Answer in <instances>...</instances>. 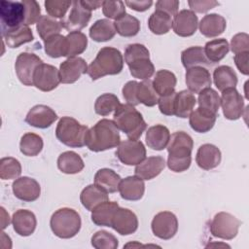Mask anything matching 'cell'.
<instances>
[{"instance_id":"obj_1","label":"cell","mask_w":249,"mask_h":249,"mask_svg":"<svg viewBox=\"0 0 249 249\" xmlns=\"http://www.w3.org/2000/svg\"><path fill=\"white\" fill-rule=\"evenodd\" d=\"M193 138L184 131H176L170 135L167 144V166L173 172L186 171L192 162Z\"/></svg>"},{"instance_id":"obj_2","label":"cell","mask_w":249,"mask_h":249,"mask_svg":"<svg viewBox=\"0 0 249 249\" xmlns=\"http://www.w3.org/2000/svg\"><path fill=\"white\" fill-rule=\"evenodd\" d=\"M121 142L119 128L108 119L98 121L89 128L86 135V146L92 152H102L115 147Z\"/></svg>"},{"instance_id":"obj_3","label":"cell","mask_w":249,"mask_h":249,"mask_svg":"<svg viewBox=\"0 0 249 249\" xmlns=\"http://www.w3.org/2000/svg\"><path fill=\"white\" fill-rule=\"evenodd\" d=\"M124 68L122 53L113 47H104L97 53L95 58L88 66V75L92 81L107 75H117Z\"/></svg>"},{"instance_id":"obj_4","label":"cell","mask_w":249,"mask_h":249,"mask_svg":"<svg viewBox=\"0 0 249 249\" xmlns=\"http://www.w3.org/2000/svg\"><path fill=\"white\" fill-rule=\"evenodd\" d=\"M113 122L128 139L132 140H138L147 128V124L141 113L137 111L134 106L127 103L120 104V106L115 110Z\"/></svg>"},{"instance_id":"obj_5","label":"cell","mask_w":249,"mask_h":249,"mask_svg":"<svg viewBox=\"0 0 249 249\" xmlns=\"http://www.w3.org/2000/svg\"><path fill=\"white\" fill-rule=\"evenodd\" d=\"M82 221L79 213L68 207L57 209L51 217L50 226L54 235L67 239L74 237L81 229Z\"/></svg>"},{"instance_id":"obj_6","label":"cell","mask_w":249,"mask_h":249,"mask_svg":"<svg viewBox=\"0 0 249 249\" xmlns=\"http://www.w3.org/2000/svg\"><path fill=\"white\" fill-rule=\"evenodd\" d=\"M87 125L81 124L72 117H62L56 125L55 136L64 145L72 148H81L86 145Z\"/></svg>"},{"instance_id":"obj_7","label":"cell","mask_w":249,"mask_h":249,"mask_svg":"<svg viewBox=\"0 0 249 249\" xmlns=\"http://www.w3.org/2000/svg\"><path fill=\"white\" fill-rule=\"evenodd\" d=\"M240 221L228 212L217 213L210 222L209 230L213 236L231 240L233 239L238 232Z\"/></svg>"},{"instance_id":"obj_8","label":"cell","mask_w":249,"mask_h":249,"mask_svg":"<svg viewBox=\"0 0 249 249\" xmlns=\"http://www.w3.org/2000/svg\"><path fill=\"white\" fill-rule=\"evenodd\" d=\"M25 18V7L22 1L0 2L1 30L12 29L23 24Z\"/></svg>"},{"instance_id":"obj_9","label":"cell","mask_w":249,"mask_h":249,"mask_svg":"<svg viewBox=\"0 0 249 249\" xmlns=\"http://www.w3.org/2000/svg\"><path fill=\"white\" fill-rule=\"evenodd\" d=\"M116 155L125 165H137L146 159V148L139 140H124L120 142Z\"/></svg>"},{"instance_id":"obj_10","label":"cell","mask_w":249,"mask_h":249,"mask_svg":"<svg viewBox=\"0 0 249 249\" xmlns=\"http://www.w3.org/2000/svg\"><path fill=\"white\" fill-rule=\"evenodd\" d=\"M42 59L32 53H20L15 62L16 74L24 86H33V74L37 66L42 64Z\"/></svg>"},{"instance_id":"obj_11","label":"cell","mask_w":249,"mask_h":249,"mask_svg":"<svg viewBox=\"0 0 249 249\" xmlns=\"http://www.w3.org/2000/svg\"><path fill=\"white\" fill-rule=\"evenodd\" d=\"M151 229L155 236L168 240L172 238L178 231L177 217L170 211L159 212L152 220Z\"/></svg>"},{"instance_id":"obj_12","label":"cell","mask_w":249,"mask_h":249,"mask_svg":"<svg viewBox=\"0 0 249 249\" xmlns=\"http://www.w3.org/2000/svg\"><path fill=\"white\" fill-rule=\"evenodd\" d=\"M220 99V106L222 107L223 114L226 119L235 121L243 115L244 100L235 88L223 90Z\"/></svg>"},{"instance_id":"obj_13","label":"cell","mask_w":249,"mask_h":249,"mask_svg":"<svg viewBox=\"0 0 249 249\" xmlns=\"http://www.w3.org/2000/svg\"><path fill=\"white\" fill-rule=\"evenodd\" d=\"M60 82L59 70L53 65L42 63L34 71L33 86L42 91L54 89Z\"/></svg>"},{"instance_id":"obj_14","label":"cell","mask_w":249,"mask_h":249,"mask_svg":"<svg viewBox=\"0 0 249 249\" xmlns=\"http://www.w3.org/2000/svg\"><path fill=\"white\" fill-rule=\"evenodd\" d=\"M111 228L122 235H129L138 229V219L128 208L118 207L111 221Z\"/></svg>"},{"instance_id":"obj_15","label":"cell","mask_w":249,"mask_h":249,"mask_svg":"<svg viewBox=\"0 0 249 249\" xmlns=\"http://www.w3.org/2000/svg\"><path fill=\"white\" fill-rule=\"evenodd\" d=\"M91 18V11L84 7L81 1H73L71 11L67 18L62 19V27L67 31L76 32L86 27Z\"/></svg>"},{"instance_id":"obj_16","label":"cell","mask_w":249,"mask_h":249,"mask_svg":"<svg viewBox=\"0 0 249 249\" xmlns=\"http://www.w3.org/2000/svg\"><path fill=\"white\" fill-rule=\"evenodd\" d=\"M87 71L88 65L84 58L79 56L68 57L59 66L60 82L62 84H73Z\"/></svg>"},{"instance_id":"obj_17","label":"cell","mask_w":249,"mask_h":249,"mask_svg":"<svg viewBox=\"0 0 249 249\" xmlns=\"http://www.w3.org/2000/svg\"><path fill=\"white\" fill-rule=\"evenodd\" d=\"M198 26L197 16L192 10H181L172 18V29L181 37L194 35Z\"/></svg>"},{"instance_id":"obj_18","label":"cell","mask_w":249,"mask_h":249,"mask_svg":"<svg viewBox=\"0 0 249 249\" xmlns=\"http://www.w3.org/2000/svg\"><path fill=\"white\" fill-rule=\"evenodd\" d=\"M12 190L17 198L27 202L38 199L41 194L39 183L35 179L27 176L16 179L12 184Z\"/></svg>"},{"instance_id":"obj_19","label":"cell","mask_w":249,"mask_h":249,"mask_svg":"<svg viewBox=\"0 0 249 249\" xmlns=\"http://www.w3.org/2000/svg\"><path fill=\"white\" fill-rule=\"evenodd\" d=\"M57 120L56 113L49 106L39 104L33 106L25 117V122L37 128H47Z\"/></svg>"},{"instance_id":"obj_20","label":"cell","mask_w":249,"mask_h":249,"mask_svg":"<svg viewBox=\"0 0 249 249\" xmlns=\"http://www.w3.org/2000/svg\"><path fill=\"white\" fill-rule=\"evenodd\" d=\"M185 77L186 85L193 93H199L204 89L210 88L212 83L210 72L203 66H195L187 69Z\"/></svg>"},{"instance_id":"obj_21","label":"cell","mask_w":249,"mask_h":249,"mask_svg":"<svg viewBox=\"0 0 249 249\" xmlns=\"http://www.w3.org/2000/svg\"><path fill=\"white\" fill-rule=\"evenodd\" d=\"M14 231L20 236L31 235L37 226L36 216L27 209L17 210L12 217Z\"/></svg>"},{"instance_id":"obj_22","label":"cell","mask_w":249,"mask_h":249,"mask_svg":"<svg viewBox=\"0 0 249 249\" xmlns=\"http://www.w3.org/2000/svg\"><path fill=\"white\" fill-rule=\"evenodd\" d=\"M119 192L122 198L125 200H139L145 192L144 180L138 176H127L122 179L119 185Z\"/></svg>"},{"instance_id":"obj_23","label":"cell","mask_w":249,"mask_h":249,"mask_svg":"<svg viewBox=\"0 0 249 249\" xmlns=\"http://www.w3.org/2000/svg\"><path fill=\"white\" fill-rule=\"evenodd\" d=\"M221 151L213 144L201 145L196 156V161L197 165L204 170H210L217 167L221 162Z\"/></svg>"},{"instance_id":"obj_24","label":"cell","mask_w":249,"mask_h":249,"mask_svg":"<svg viewBox=\"0 0 249 249\" xmlns=\"http://www.w3.org/2000/svg\"><path fill=\"white\" fill-rule=\"evenodd\" d=\"M165 167V160L160 156H153L146 158L143 161L136 165L134 173L143 180H151L157 177Z\"/></svg>"},{"instance_id":"obj_25","label":"cell","mask_w":249,"mask_h":249,"mask_svg":"<svg viewBox=\"0 0 249 249\" xmlns=\"http://www.w3.org/2000/svg\"><path fill=\"white\" fill-rule=\"evenodd\" d=\"M1 31L3 41L9 48L12 49L18 48L25 43L33 41L34 39L32 30L29 28V26L24 24H21L12 29H6Z\"/></svg>"},{"instance_id":"obj_26","label":"cell","mask_w":249,"mask_h":249,"mask_svg":"<svg viewBox=\"0 0 249 249\" xmlns=\"http://www.w3.org/2000/svg\"><path fill=\"white\" fill-rule=\"evenodd\" d=\"M227 26V21L224 17L218 14L205 15L200 22L198 28L200 33L208 38H213L221 35Z\"/></svg>"},{"instance_id":"obj_27","label":"cell","mask_w":249,"mask_h":249,"mask_svg":"<svg viewBox=\"0 0 249 249\" xmlns=\"http://www.w3.org/2000/svg\"><path fill=\"white\" fill-rule=\"evenodd\" d=\"M169 139V129L163 124H156L149 127L145 136L148 147L156 151H161L166 148Z\"/></svg>"},{"instance_id":"obj_28","label":"cell","mask_w":249,"mask_h":249,"mask_svg":"<svg viewBox=\"0 0 249 249\" xmlns=\"http://www.w3.org/2000/svg\"><path fill=\"white\" fill-rule=\"evenodd\" d=\"M80 200L87 210L92 211L93 208L100 203L109 200V197L106 192L98 188L95 184H90L84 188L81 192Z\"/></svg>"},{"instance_id":"obj_29","label":"cell","mask_w":249,"mask_h":249,"mask_svg":"<svg viewBox=\"0 0 249 249\" xmlns=\"http://www.w3.org/2000/svg\"><path fill=\"white\" fill-rule=\"evenodd\" d=\"M176 83L177 79L174 73L166 69L159 70L156 73L154 80L152 81L153 88L156 90L157 94L160 96L167 95L175 91Z\"/></svg>"},{"instance_id":"obj_30","label":"cell","mask_w":249,"mask_h":249,"mask_svg":"<svg viewBox=\"0 0 249 249\" xmlns=\"http://www.w3.org/2000/svg\"><path fill=\"white\" fill-rule=\"evenodd\" d=\"M121 180V176L110 168H101L94 175V184L107 194L119 191Z\"/></svg>"},{"instance_id":"obj_31","label":"cell","mask_w":249,"mask_h":249,"mask_svg":"<svg viewBox=\"0 0 249 249\" xmlns=\"http://www.w3.org/2000/svg\"><path fill=\"white\" fill-rule=\"evenodd\" d=\"M216 118L217 115H212L200 108H197L190 114L189 124L193 130L199 133H205L212 129L215 124Z\"/></svg>"},{"instance_id":"obj_32","label":"cell","mask_w":249,"mask_h":249,"mask_svg":"<svg viewBox=\"0 0 249 249\" xmlns=\"http://www.w3.org/2000/svg\"><path fill=\"white\" fill-rule=\"evenodd\" d=\"M57 167L62 173L76 174L84 169L85 163L80 155L73 151H66L59 155Z\"/></svg>"},{"instance_id":"obj_33","label":"cell","mask_w":249,"mask_h":249,"mask_svg":"<svg viewBox=\"0 0 249 249\" xmlns=\"http://www.w3.org/2000/svg\"><path fill=\"white\" fill-rule=\"evenodd\" d=\"M196 104V99L194 93L189 89L176 92L174 101V115L178 118L185 119L189 117L190 114L194 111Z\"/></svg>"},{"instance_id":"obj_34","label":"cell","mask_w":249,"mask_h":249,"mask_svg":"<svg viewBox=\"0 0 249 249\" xmlns=\"http://www.w3.org/2000/svg\"><path fill=\"white\" fill-rule=\"evenodd\" d=\"M213 82L216 88L220 91H223L227 89L236 87L237 76L231 67L228 65H221L214 69Z\"/></svg>"},{"instance_id":"obj_35","label":"cell","mask_w":249,"mask_h":249,"mask_svg":"<svg viewBox=\"0 0 249 249\" xmlns=\"http://www.w3.org/2000/svg\"><path fill=\"white\" fill-rule=\"evenodd\" d=\"M119 204L116 201H105L97 205L91 211V221L102 227H111V221Z\"/></svg>"},{"instance_id":"obj_36","label":"cell","mask_w":249,"mask_h":249,"mask_svg":"<svg viewBox=\"0 0 249 249\" xmlns=\"http://www.w3.org/2000/svg\"><path fill=\"white\" fill-rule=\"evenodd\" d=\"M114 22L108 18H101L96 20L89 28V37L95 42H106L116 34Z\"/></svg>"},{"instance_id":"obj_37","label":"cell","mask_w":249,"mask_h":249,"mask_svg":"<svg viewBox=\"0 0 249 249\" xmlns=\"http://www.w3.org/2000/svg\"><path fill=\"white\" fill-rule=\"evenodd\" d=\"M181 61L186 69L210 64L209 60L205 56L203 48L200 46H194L184 50L181 53Z\"/></svg>"},{"instance_id":"obj_38","label":"cell","mask_w":249,"mask_h":249,"mask_svg":"<svg viewBox=\"0 0 249 249\" xmlns=\"http://www.w3.org/2000/svg\"><path fill=\"white\" fill-rule=\"evenodd\" d=\"M205 56L210 63L221 61L229 53L230 45L224 38L214 39L207 42L203 48Z\"/></svg>"},{"instance_id":"obj_39","label":"cell","mask_w":249,"mask_h":249,"mask_svg":"<svg viewBox=\"0 0 249 249\" xmlns=\"http://www.w3.org/2000/svg\"><path fill=\"white\" fill-rule=\"evenodd\" d=\"M148 26L156 35L166 34L172 27V17L164 12L155 10L148 19Z\"/></svg>"},{"instance_id":"obj_40","label":"cell","mask_w":249,"mask_h":249,"mask_svg":"<svg viewBox=\"0 0 249 249\" xmlns=\"http://www.w3.org/2000/svg\"><path fill=\"white\" fill-rule=\"evenodd\" d=\"M197 102L198 108L212 115H217L218 110L220 108L221 99L218 92L215 89L207 88L198 93Z\"/></svg>"},{"instance_id":"obj_41","label":"cell","mask_w":249,"mask_h":249,"mask_svg":"<svg viewBox=\"0 0 249 249\" xmlns=\"http://www.w3.org/2000/svg\"><path fill=\"white\" fill-rule=\"evenodd\" d=\"M43 146L44 143L42 137L36 133L27 132L24 133L20 138L19 150L21 154L26 157H35L39 155L43 149Z\"/></svg>"},{"instance_id":"obj_42","label":"cell","mask_w":249,"mask_h":249,"mask_svg":"<svg viewBox=\"0 0 249 249\" xmlns=\"http://www.w3.org/2000/svg\"><path fill=\"white\" fill-rule=\"evenodd\" d=\"M66 53L65 56L75 57L84 53L88 46L87 36L80 32H70L66 36Z\"/></svg>"},{"instance_id":"obj_43","label":"cell","mask_w":249,"mask_h":249,"mask_svg":"<svg viewBox=\"0 0 249 249\" xmlns=\"http://www.w3.org/2000/svg\"><path fill=\"white\" fill-rule=\"evenodd\" d=\"M130 74L137 79L148 80L155 73V67L150 56H143L130 61L127 64Z\"/></svg>"},{"instance_id":"obj_44","label":"cell","mask_w":249,"mask_h":249,"mask_svg":"<svg viewBox=\"0 0 249 249\" xmlns=\"http://www.w3.org/2000/svg\"><path fill=\"white\" fill-rule=\"evenodd\" d=\"M62 28L63 27L61 21L57 20L56 18L49 15L41 16V18L36 23L37 32L41 39H43L44 41L53 35L59 34Z\"/></svg>"},{"instance_id":"obj_45","label":"cell","mask_w":249,"mask_h":249,"mask_svg":"<svg viewBox=\"0 0 249 249\" xmlns=\"http://www.w3.org/2000/svg\"><path fill=\"white\" fill-rule=\"evenodd\" d=\"M116 32L123 37H133L140 30V21L129 14L124 15L114 22Z\"/></svg>"},{"instance_id":"obj_46","label":"cell","mask_w":249,"mask_h":249,"mask_svg":"<svg viewBox=\"0 0 249 249\" xmlns=\"http://www.w3.org/2000/svg\"><path fill=\"white\" fill-rule=\"evenodd\" d=\"M46 53L53 58L65 56L66 53V37L61 34H55L44 41Z\"/></svg>"},{"instance_id":"obj_47","label":"cell","mask_w":249,"mask_h":249,"mask_svg":"<svg viewBox=\"0 0 249 249\" xmlns=\"http://www.w3.org/2000/svg\"><path fill=\"white\" fill-rule=\"evenodd\" d=\"M137 100L139 103L144 104L148 107H153L158 104L159 95L153 88V84L151 80H143L138 83L137 87Z\"/></svg>"},{"instance_id":"obj_48","label":"cell","mask_w":249,"mask_h":249,"mask_svg":"<svg viewBox=\"0 0 249 249\" xmlns=\"http://www.w3.org/2000/svg\"><path fill=\"white\" fill-rule=\"evenodd\" d=\"M119 98L113 93H103L99 95L94 103V111L97 115L108 116L120 106Z\"/></svg>"},{"instance_id":"obj_49","label":"cell","mask_w":249,"mask_h":249,"mask_svg":"<svg viewBox=\"0 0 249 249\" xmlns=\"http://www.w3.org/2000/svg\"><path fill=\"white\" fill-rule=\"evenodd\" d=\"M21 174L20 162L12 157L2 158L0 160V177L2 180L18 179Z\"/></svg>"},{"instance_id":"obj_50","label":"cell","mask_w":249,"mask_h":249,"mask_svg":"<svg viewBox=\"0 0 249 249\" xmlns=\"http://www.w3.org/2000/svg\"><path fill=\"white\" fill-rule=\"evenodd\" d=\"M91 245L95 249H116L119 246L117 237L107 231H98L91 236Z\"/></svg>"},{"instance_id":"obj_51","label":"cell","mask_w":249,"mask_h":249,"mask_svg":"<svg viewBox=\"0 0 249 249\" xmlns=\"http://www.w3.org/2000/svg\"><path fill=\"white\" fill-rule=\"evenodd\" d=\"M44 4L48 15L54 18H63L70 6H72L71 1L60 0H47Z\"/></svg>"},{"instance_id":"obj_52","label":"cell","mask_w":249,"mask_h":249,"mask_svg":"<svg viewBox=\"0 0 249 249\" xmlns=\"http://www.w3.org/2000/svg\"><path fill=\"white\" fill-rule=\"evenodd\" d=\"M101 7L103 15L109 19L117 20L126 14L124 3L123 1H103Z\"/></svg>"},{"instance_id":"obj_53","label":"cell","mask_w":249,"mask_h":249,"mask_svg":"<svg viewBox=\"0 0 249 249\" xmlns=\"http://www.w3.org/2000/svg\"><path fill=\"white\" fill-rule=\"evenodd\" d=\"M25 7V18L23 24L24 25H32L37 23L39 18H41V9L35 0H23L22 1Z\"/></svg>"},{"instance_id":"obj_54","label":"cell","mask_w":249,"mask_h":249,"mask_svg":"<svg viewBox=\"0 0 249 249\" xmlns=\"http://www.w3.org/2000/svg\"><path fill=\"white\" fill-rule=\"evenodd\" d=\"M231 50L235 54L238 53L249 52V35L247 33H237L231 41Z\"/></svg>"},{"instance_id":"obj_55","label":"cell","mask_w":249,"mask_h":249,"mask_svg":"<svg viewBox=\"0 0 249 249\" xmlns=\"http://www.w3.org/2000/svg\"><path fill=\"white\" fill-rule=\"evenodd\" d=\"M175 96H176V91H173L172 93L159 97L158 105H159V109L161 114H163L165 116H173L174 115Z\"/></svg>"},{"instance_id":"obj_56","label":"cell","mask_w":249,"mask_h":249,"mask_svg":"<svg viewBox=\"0 0 249 249\" xmlns=\"http://www.w3.org/2000/svg\"><path fill=\"white\" fill-rule=\"evenodd\" d=\"M137 87H138V82L136 81H129L127 82L122 89L123 92V96L125 99L126 103L132 106H136L138 104H140L137 100Z\"/></svg>"},{"instance_id":"obj_57","label":"cell","mask_w":249,"mask_h":249,"mask_svg":"<svg viewBox=\"0 0 249 249\" xmlns=\"http://www.w3.org/2000/svg\"><path fill=\"white\" fill-rule=\"evenodd\" d=\"M188 4L194 13H206L219 5V3L214 0H190Z\"/></svg>"},{"instance_id":"obj_58","label":"cell","mask_w":249,"mask_h":249,"mask_svg":"<svg viewBox=\"0 0 249 249\" xmlns=\"http://www.w3.org/2000/svg\"><path fill=\"white\" fill-rule=\"evenodd\" d=\"M179 5L177 0H160L156 2V11L164 12L173 18L178 13Z\"/></svg>"},{"instance_id":"obj_59","label":"cell","mask_w":249,"mask_h":249,"mask_svg":"<svg viewBox=\"0 0 249 249\" xmlns=\"http://www.w3.org/2000/svg\"><path fill=\"white\" fill-rule=\"evenodd\" d=\"M248 54L249 52H243V53H238L234 54L233 60L234 63L239 70V72L243 75H248Z\"/></svg>"},{"instance_id":"obj_60","label":"cell","mask_w":249,"mask_h":249,"mask_svg":"<svg viewBox=\"0 0 249 249\" xmlns=\"http://www.w3.org/2000/svg\"><path fill=\"white\" fill-rule=\"evenodd\" d=\"M124 4L128 6L130 9L137 11V12H145L147 11L152 5V0H141V1H125Z\"/></svg>"},{"instance_id":"obj_61","label":"cell","mask_w":249,"mask_h":249,"mask_svg":"<svg viewBox=\"0 0 249 249\" xmlns=\"http://www.w3.org/2000/svg\"><path fill=\"white\" fill-rule=\"evenodd\" d=\"M82 5L84 7H86L88 10L92 11V10H96L98 8H100L102 6L103 1H93V0H82L81 1Z\"/></svg>"},{"instance_id":"obj_62","label":"cell","mask_w":249,"mask_h":249,"mask_svg":"<svg viewBox=\"0 0 249 249\" xmlns=\"http://www.w3.org/2000/svg\"><path fill=\"white\" fill-rule=\"evenodd\" d=\"M1 214H2V219H1V223H2V229L4 230L7 226H9L10 224V216L9 214L6 212V210L4 209V207H1Z\"/></svg>"},{"instance_id":"obj_63","label":"cell","mask_w":249,"mask_h":249,"mask_svg":"<svg viewBox=\"0 0 249 249\" xmlns=\"http://www.w3.org/2000/svg\"><path fill=\"white\" fill-rule=\"evenodd\" d=\"M213 246H222V247H228V248H230V245H228V244H226V243H222V242H213V243H209V244H207L205 247L206 248H208V247H213Z\"/></svg>"}]
</instances>
